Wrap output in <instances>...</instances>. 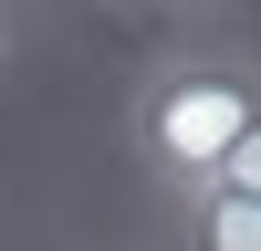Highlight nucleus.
Returning <instances> with one entry per match:
<instances>
[{"mask_svg":"<svg viewBox=\"0 0 261 251\" xmlns=\"http://www.w3.org/2000/svg\"><path fill=\"white\" fill-rule=\"evenodd\" d=\"M261 126V32L241 21H178L136 53L125 73V146L157 178L167 209H188L199 188H220V167L241 157Z\"/></svg>","mask_w":261,"mask_h":251,"instance_id":"f257e3e1","label":"nucleus"},{"mask_svg":"<svg viewBox=\"0 0 261 251\" xmlns=\"http://www.w3.org/2000/svg\"><path fill=\"white\" fill-rule=\"evenodd\" d=\"M167 251H261V199L199 188L188 209H167Z\"/></svg>","mask_w":261,"mask_h":251,"instance_id":"f03ea898","label":"nucleus"},{"mask_svg":"<svg viewBox=\"0 0 261 251\" xmlns=\"http://www.w3.org/2000/svg\"><path fill=\"white\" fill-rule=\"evenodd\" d=\"M220 188H241V199H261V126H251V136H241V157L220 167Z\"/></svg>","mask_w":261,"mask_h":251,"instance_id":"7ed1b4c3","label":"nucleus"},{"mask_svg":"<svg viewBox=\"0 0 261 251\" xmlns=\"http://www.w3.org/2000/svg\"><path fill=\"white\" fill-rule=\"evenodd\" d=\"M0 53H11V11H0Z\"/></svg>","mask_w":261,"mask_h":251,"instance_id":"20e7f679","label":"nucleus"}]
</instances>
